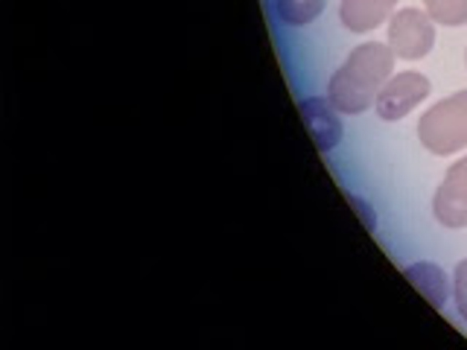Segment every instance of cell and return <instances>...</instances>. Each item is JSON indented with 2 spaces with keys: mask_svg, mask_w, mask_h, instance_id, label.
<instances>
[{
  "mask_svg": "<svg viewBox=\"0 0 467 350\" xmlns=\"http://www.w3.org/2000/svg\"><path fill=\"white\" fill-rule=\"evenodd\" d=\"M298 111H301V120H304L306 131H310L318 152H333L336 146L342 143V120H339V114H336V106L330 99L306 97L298 102Z\"/></svg>",
  "mask_w": 467,
  "mask_h": 350,
  "instance_id": "obj_6",
  "label": "cell"
},
{
  "mask_svg": "<svg viewBox=\"0 0 467 350\" xmlns=\"http://www.w3.org/2000/svg\"><path fill=\"white\" fill-rule=\"evenodd\" d=\"M403 274L435 310H444V304L450 298V283H447V274L438 269L435 262H415V266H409Z\"/></svg>",
  "mask_w": 467,
  "mask_h": 350,
  "instance_id": "obj_8",
  "label": "cell"
},
{
  "mask_svg": "<svg viewBox=\"0 0 467 350\" xmlns=\"http://www.w3.org/2000/svg\"><path fill=\"white\" fill-rule=\"evenodd\" d=\"M321 9H325V0H275V15L289 26L313 24Z\"/></svg>",
  "mask_w": 467,
  "mask_h": 350,
  "instance_id": "obj_9",
  "label": "cell"
},
{
  "mask_svg": "<svg viewBox=\"0 0 467 350\" xmlns=\"http://www.w3.org/2000/svg\"><path fill=\"white\" fill-rule=\"evenodd\" d=\"M394 70V50L389 44L368 41L350 50L345 65L333 73L327 85V99L342 114H362L374 106V99L391 79Z\"/></svg>",
  "mask_w": 467,
  "mask_h": 350,
  "instance_id": "obj_1",
  "label": "cell"
},
{
  "mask_svg": "<svg viewBox=\"0 0 467 350\" xmlns=\"http://www.w3.org/2000/svg\"><path fill=\"white\" fill-rule=\"evenodd\" d=\"M452 295H456V310L467 321V260L456 266V277H452Z\"/></svg>",
  "mask_w": 467,
  "mask_h": 350,
  "instance_id": "obj_11",
  "label": "cell"
},
{
  "mask_svg": "<svg viewBox=\"0 0 467 350\" xmlns=\"http://www.w3.org/2000/svg\"><path fill=\"white\" fill-rule=\"evenodd\" d=\"M418 138L432 155H452L467 146V91L432 106L418 123Z\"/></svg>",
  "mask_w": 467,
  "mask_h": 350,
  "instance_id": "obj_2",
  "label": "cell"
},
{
  "mask_svg": "<svg viewBox=\"0 0 467 350\" xmlns=\"http://www.w3.org/2000/svg\"><path fill=\"white\" fill-rule=\"evenodd\" d=\"M435 44V24L430 12L420 9H400L389 21V47L398 58H423Z\"/></svg>",
  "mask_w": 467,
  "mask_h": 350,
  "instance_id": "obj_3",
  "label": "cell"
},
{
  "mask_svg": "<svg viewBox=\"0 0 467 350\" xmlns=\"http://www.w3.org/2000/svg\"><path fill=\"white\" fill-rule=\"evenodd\" d=\"M350 208H354V211H357V213L362 216V222H365V228H368V231H371V228L377 225V222H374V213H371L368 208H365V204H362L359 199H354V196H350Z\"/></svg>",
  "mask_w": 467,
  "mask_h": 350,
  "instance_id": "obj_12",
  "label": "cell"
},
{
  "mask_svg": "<svg viewBox=\"0 0 467 350\" xmlns=\"http://www.w3.org/2000/svg\"><path fill=\"white\" fill-rule=\"evenodd\" d=\"M430 88L432 85L423 73H415V70L398 73V77H391L379 88L374 108L383 120H403L406 114L415 111V106H420V102L430 97Z\"/></svg>",
  "mask_w": 467,
  "mask_h": 350,
  "instance_id": "obj_4",
  "label": "cell"
},
{
  "mask_svg": "<svg viewBox=\"0 0 467 350\" xmlns=\"http://www.w3.org/2000/svg\"><path fill=\"white\" fill-rule=\"evenodd\" d=\"M423 6H427L435 24L444 26L467 24V0H423Z\"/></svg>",
  "mask_w": 467,
  "mask_h": 350,
  "instance_id": "obj_10",
  "label": "cell"
},
{
  "mask_svg": "<svg viewBox=\"0 0 467 350\" xmlns=\"http://www.w3.org/2000/svg\"><path fill=\"white\" fill-rule=\"evenodd\" d=\"M432 213L444 228H467V158L452 164L435 190Z\"/></svg>",
  "mask_w": 467,
  "mask_h": 350,
  "instance_id": "obj_5",
  "label": "cell"
},
{
  "mask_svg": "<svg viewBox=\"0 0 467 350\" xmlns=\"http://www.w3.org/2000/svg\"><path fill=\"white\" fill-rule=\"evenodd\" d=\"M394 4L398 0H342L339 15L350 33H368L389 18Z\"/></svg>",
  "mask_w": 467,
  "mask_h": 350,
  "instance_id": "obj_7",
  "label": "cell"
},
{
  "mask_svg": "<svg viewBox=\"0 0 467 350\" xmlns=\"http://www.w3.org/2000/svg\"><path fill=\"white\" fill-rule=\"evenodd\" d=\"M464 58H467V56H464Z\"/></svg>",
  "mask_w": 467,
  "mask_h": 350,
  "instance_id": "obj_13",
  "label": "cell"
}]
</instances>
